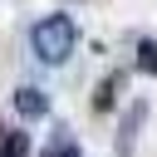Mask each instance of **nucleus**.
<instances>
[{"mask_svg": "<svg viewBox=\"0 0 157 157\" xmlns=\"http://www.w3.org/2000/svg\"><path fill=\"white\" fill-rule=\"evenodd\" d=\"M29 44H34V54L44 64H64L74 54V44H78V25L69 15H49V20H39L29 29Z\"/></svg>", "mask_w": 157, "mask_h": 157, "instance_id": "f257e3e1", "label": "nucleus"}, {"mask_svg": "<svg viewBox=\"0 0 157 157\" xmlns=\"http://www.w3.org/2000/svg\"><path fill=\"white\" fill-rule=\"evenodd\" d=\"M44 157H78V142H69V137H54V147H49Z\"/></svg>", "mask_w": 157, "mask_h": 157, "instance_id": "0eeeda50", "label": "nucleus"}, {"mask_svg": "<svg viewBox=\"0 0 157 157\" xmlns=\"http://www.w3.org/2000/svg\"><path fill=\"white\" fill-rule=\"evenodd\" d=\"M118 88H123V74H108L98 88H93V108L103 113V108H113V98H118Z\"/></svg>", "mask_w": 157, "mask_h": 157, "instance_id": "20e7f679", "label": "nucleus"}, {"mask_svg": "<svg viewBox=\"0 0 157 157\" xmlns=\"http://www.w3.org/2000/svg\"><path fill=\"white\" fill-rule=\"evenodd\" d=\"M25 152H29V132H5L0 157H25Z\"/></svg>", "mask_w": 157, "mask_h": 157, "instance_id": "39448f33", "label": "nucleus"}, {"mask_svg": "<svg viewBox=\"0 0 157 157\" xmlns=\"http://www.w3.org/2000/svg\"><path fill=\"white\" fill-rule=\"evenodd\" d=\"M137 69L142 74H157V39H142L137 44Z\"/></svg>", "mask_w": 157, "mask_h": 157, "instance_id": "423d86ee", "label": "nucleus"}, {"mask_svg": "<svg viewBox=\"0 0 157 157\" xmlns=\"http://www.w3.org/2000/svg\"><path fill=\"white\" fill-rule=\"evenodd\" d=\"M15 108H20V118H44L49 113V98H44V88H34V83H20L15 88Z\"/></svg>", "mask_w": 157, "mask_h": 157, "instance_id": "f03ea898", "label": "nucleus"}, {"mask_svg": "<svg viewBox=\"0 0 157 157\" xmlns=\"http://www.w3.org/2000/svg\"><path fill=\"white\" fill-rule=\"evenodd\" d=\"M142 118H147V103H132V108L123 113V128H118V152H123V157H132V142H137Z\"/></svg>", "mask_w": 157, "mask_h": 157, "instance_id": "7ed1b4c3", "label": "nucleus"}]
</instances>
